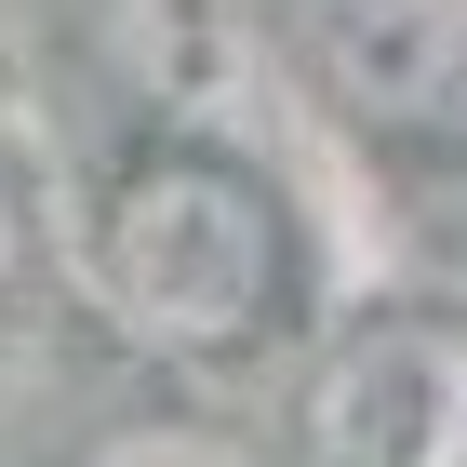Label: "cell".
I'll list each match as a JSON object with an SVG mask.
<instances>
[{
  "label": "cell",
  "mask_w": 467,
  "mask_h": 467,
  "mask_svg": "<svg viewBox=\"0 0 467 467\" xmlns=\"http://www.w3.org/2000/svg\"><path fill=\"white\" fill-rule=\"evenodd\" d=\"M94 294L134 348H187V360L254 348L294 294L281 201L227 147H147L94 201Z\"/></svg>",
  "instance_id": "1"
},
{
  "label": "cell",
  "mask_w": 467,
  "mask_h": 467,
  "mask_svg": "<svg viewBox=\"0 0 467 467\" xmlns=\"http://www.w3.org/2000/svg\"><path fill=\"white\" fill-rule=\"evenodd\" d=\"M94 467H254L241 441H214V428H120Z\"/></svg>",
  "instance_id": "5"
},
{
  "label": "cell",
  "mask_w": 467,
  "mask_h": 467,
  "mask_svg": "<svg viewBox=\"0 0 467 467\" xmlns=\"http://www.w3.org/2000/svg\"><path fill=\"white\" fill-rule=\"evenodd\" d=\"M94 54H108L161 120H201V134H241L254 94H267V27H254V0H94Z\"/></svg>",
  "instance_id": "3"
},
{
  "label": "cell",
  "mask_w": 467,
  "mask_h": 467,
  "mask_svg": "<svg viewBox=\"0 0 467 467\" xmlns=\"http://www.w3.org/2000/svg\"><path fill=\"white\" fill-rule=\"evenodd\" d=\"M307 467H467V321L388 307L307 374Z\"/></svg>",
  "instance_id": "2"
},
{
  "label": "cell",
  "mask_w": 467,
  "mask_h": 467,
  "mask_svg": "<svg viewBox=\"0 0 467 467\" xmlns=\"http://www.w3.org/2000/svg\"><path fill=\"white\" fill-rule=\"evenodd\" d=\"M294 54L360 120H454L467 108V0H294Z\"/></svg>",
  "instance_id": "4"
}]
</instances>
